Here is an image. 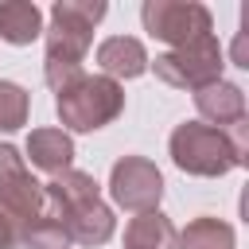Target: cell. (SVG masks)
Returning a JSON list of instances; mask_svg holds the SVG:
<instances>
[{"instance_id":"6da1fadb","label":"cell","mask_w":249,"mask_h":249,"mask_svg":"<svg viewBox=\"0 0 249 249\" xmlns=\"http://www.w3.org/2000/svg\"><path fill=\"white\" fill-rule=\"evenodd\" d=\"M105 4L101 0H58L51 8V31H47V82L62 89L82 74V58L89 51L93 27L101 23Z\"/></svg>"},{"instance_id":"7a4b0ae2","label":"cell","mask_w":249,"mask_h":249,"mask_svg":"<svg viewBox=\"0 0 249 249\" xmlns=\"http://www.w3.org/2000/svg\"><path fill=\"white\" fill-rule=\"evenodd\" d=\"M51 202H54V218L62 222L66 237L70 241H82V245H101L109 233H113V214L109 206L97 198V183L82 171H62L47 191H43Z\"/></svg>"},{"instance_id":"3957f363","label":"cell","mask_w":249,"mask_h":249,"mask_svg":"<svg viewBox=\"0 0 249 249\" xmlns=\"http://www.w3.org/2000/svg\"><path fill=\"white\" fill-rule=\"evenodd\" d=\"M245 124V121H241ZM214 128V124H179L171 136V156L183 171L195 175H226L245 160V128Z\"/></svg>"},{"instance_id":"277c9868","label":"cell","mask_w":249,"mask_h":249,"mask_svg":"<svg viewBox=\"0 0 249 249\" xmlns=\"http://www.w3.org/2000/svg\"><path fill=\"white\" fill-rule=\"evenodd\" d=\"M121 109H124V93L105 74L101 78L78 74L74 82H66L58 89V117H62V124H70L78 132H89V128L109 124Z\"/></svg>"},{"instance_id":"5b68a950","label":"cell","mask_w":249,"mask_h":249,"mask_svg":"<svg viewBox=\"0 0 249 249\" xmlns=\"http://www.w3.org/2000/svg\"><path fill=\"white\" fill-rule=\"evenodd\" d=\"M156 74L175 89H202V86L218 82V74H222V47L214 35L187 43V47H175L156 58Z\"/></svg>"},{"instance_id":"8992f818","label":"cell","mask_w":249,"mask_h":249,"mask_svg":"<svg viewBox=\"0 0 249 249\" xmlns=\"http://www.w3.org/2000/svg\"><path fill=\"white\" fill-rule=\"evenodd\" d=\"M140 19L156 39L171 47H187L210 35V12L195 0H148L140 8Z\"/></svg>"},{"instance_id":"52a82bcc","label":"cell","mask_w":249,"mask_h":249,"mask_svg":"<svg viewBox=\"0 0 249 249\" xmlns=\"http://www.w3.org/2000/svg\"><path fill=\"white\" fill-rule=\"evenodd\" d=\"M43 206V187L31 179V171L23 167L19 152L0 144V210L16 222V218H39Z\"/></svg>"},{"instance_id":"ba28073f","label":"cell","mask_w":249,"mask_h":249,"mask_svg":"<svg viewBox=\"0 0 249 249\" xmlns=\"http://www.w3.org/2000/svg\"><path fill=\"white\" fill-rule=\"evenodd\" d=\"M113 198L124 206V210H136V214H148L156 202H160V195H163V179H160V171L148 163V160H140V156H128V160H121L117 167H113Z\"/></svg>"},{"instance_id":"9c48e42d","label":"cell","mask_w":249,"mask_h":249,"mask_svg":"<svg viewBox=\"0 0 249 249\" xmlns=\"http://www.w3.org/2000/svg\"><path fill=\"white\" fill-rule=\"evenodd\" d=\"M195 105L202 117L214 121V128H233L245 121V97L230 82H210V86L195 89Z\"/></svg>"},{"instance_id":"30bf717a","label":"cell","mask_w":249,"mask_h":249,"mask_svg":"<svg viewBox=\"0 0 249 249\" xmlns=\"http://www.w3.org/2000/svg\"><path fill=\"white\" fill-rule=\"evenodd\" d=\"M97 66L105 70V78H136L148 66V54L140 47V39L132 35H113L97 47Z\"/></svg>"},{"instance_id":"8fae6325","label":"cell","mask_w":249,"mask_h":249,"mask_svg":"<svg viewBox=\"0 0 249 249\" xmlns=\"http://www.w3.org/2000/svg\"><path fill=\"white\" fill-rule=\"evenodd\" d=\"M27 156H31V163H35V167L62 175V171L70 167L74 144H70V136H66L62 128H35V132H31V140H27Z\"/></svg>"},{"instance_id":"7c38bea8","label":"cell","mask_w":249,"mask_h":249,"mask_svg":"<svg viewBox=\"0 0 249 249\" xmlns=\"http://www.w3.org/2000/svg\"><path fill=\"white\" fill-rule=\"evenodd\" d=\"M43 31V12L27 0H0V39L4 43H31Z\"/></svg>"},{"instance_id":"4fadbf2b","label":"cell","mask_w":249,"mask_h":249,"mask_svg":"<svg viewBox=\"0 0 249 249\" xmlns=\"http://www.w3.org/2000/svg\"><path fill=\"white\" fill-rule=\"evenodd\" d=\"M175 245V230L163 214L148 210L140 218H132L128 233H124V249H171Z\"/></svg>"},{"instance_id":"5bb4252c","label":"cell","mask_w":249,"mask_h":249,"mask_svg":"<svg viewBox=\"0 0 249 249\" xmlns=\"http://www.w3.org/2000/svg\"><path fill=\"white\" fill-rule=\"evenodd\" d=\"M23 245L27 249H66L70 237H66L58 218H31L23 230Z\"/></svg>"},{"instance_id":"9a60e30c","label":"cell","mask_w":249,"mask_h":249,"mask_svg":"<svg viewBox=\"0 0 249 249\" xmlns=\"http://www.w3.org/2000/svg\"><path fill=\"white\" fill-rule=\"evenodd\" d=\"M27 121V93L16 82H0V128L12 132Z\"/></svg>"},{"instance_id":"2e32d148","label":"cell","mask_w":249,"mask_h":249,"mask_svg":"<svg viewBox=\"0 0 249 249\" xmlns=\"http://www.w3.org/2000/svg\"><path fill=\"white\" fill-rule=\"evenodd\" d=\"M16 237H19V233H16L12 218H8L4 210H0V249H12V245H16Z\"/></svg>"}]
</instances>
